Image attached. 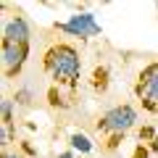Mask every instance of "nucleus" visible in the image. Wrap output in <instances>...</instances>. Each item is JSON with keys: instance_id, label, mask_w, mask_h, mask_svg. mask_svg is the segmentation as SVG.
<instances>
[{"instance_id": "f257e3e1", "label": "nucleus", "mask_w": 158, "mask_h": 158, "mask_svg": "<svg viewBox=\"0 0 158 158\" xmlns=\"http://www.w3.org/2000/svg\"><path fill=\"white\" fill-rule=\"evenodd\" d=\"M45 71L56 79L58 85L66 87H77L79 82V71H82V61H79V53L71 45H53L45 53V61H42Z\"/></svg>"}, {"instance_id": "f03ea898", "label": "nucleus", "mask_w": 158, "mask_h": 158, "mask_svg": "<svg viewBox=\"0 0 158 158\" xmlns=\"http://www.w3.org/2000/svg\"><path fill=\"white\" fill-rule=\"evenodd\" d=\"M135 121H137V113L132 106H116L100 116L98 129L106 132V135H127V129H132Z\"/></svg>"}, {"instance_id": "7ed1b4c3", "label": "nucleus", "mask_w": 158, "mask_h": 158, "mask_svg": "<svg viewBox=\"0 0 158 158\" xmlns=\"http://www.w3.org/2000/svg\"><path fill=\"white\" fill-rule=\"evenodd\" d=\"M27 56H29V42H3V69H6L8 79H13L21 71Z\"/></svg>"}, {"instance_id": "20e7f679", "label": "nucleus", "mask_w": 158, "mask_h": 158, "mask_svg": "<svg viewBox=\"0 0 158 158\" xmlns=\"http://www.w3.org/2000/svg\"><path fill=\"white\" fill-rule=\"evenodd\" d=\"M58 29L71 32L74 37H95V34H100V24L95 21L92 13H74L66 24H58Z\"/></svg>"}, {"instance_id": "39448f33", "label": "nucleus", "mask_w": 158, "mask_h": 158, "mask_svg": "<svg viewBox=\"0 0 158 158\" xmlns=\"http://www.w3.org/2000/svg\"><path fill=\"white\" fill-rule=\"evenodd\" d=\"M3 42H29V27L24 19H13L3 29Z\"/></svg>"}, {"instance_id": "423d86ee", "label": "nucleus", "mask_w": 158, "mask_h": 158, "mask_svg": "<svg viewBox=\"0 0 158 158\" xmlns=\"http://www.w3.org/2000/svg\"><path fill=\"white\" fill-rule=\"evenodd\" d=\"M135 92H137V98L142 100V106L148 111L158 113V77L153 82H148V85H142V87H135Z\"/></svg>"}, {"instance_id": "0eeeda50", "label": "nucleus", "mask_w": 158, "mask_h": 158, "mask_svg": "<svg viewBox=\"0 0 158 158\" xmlns=\"http://www.w3.org/2000/svg\"><path fill=\"white\" fill-rule=\"evenodd\" d=\"M106 87H108V69L100 66V69H95V71H92V90L103 92Z\"/></svg>"}, {"instance_id": "6e6552de", "label": "nucleus", "mask_w": 158, "mask_h": 158, "mask_svg": "<svg viewBox=\"0 0 158 158\" xmlns=\"http://www.w3.org/2000/svg\"><path fill=\"white\" fill-rule=\"evenodd\" d=\"M69 142H71V148H74V150H79V153H90L92 150L90 137H87V135H79V132H77V135H71V140H69Z\"/></svg>"}, {"instance_id": "1a4fd4ad", "label": "nucleus", "mask_w": 158, "mask_h": 158, "mask_svg": "<svg viewBox=\"0 0 158 158\" xmlns=\"http://www.w3.org/2000/svg\"><path fill=\"white\" fill-rule=\"evenodd\" d=\"M158 77V63H150V66H145L140 71V77H137V87L148 85V82H153V79Z\"/></svg>"}, {"instance_id": "9d476101", "label": "nucleus", "mask_w": 158, "mask_h": 158, "mask_svg": "<svg viewBox=\"0 0 158 158\" xmlns=\"http://www.w3.org/2000/svg\"><path fill=\"white\" fill-rule=\"evenodd\" d=\"M3 124L11 127V100H3Z\"/></svg>"}, {"instance_id": "9b49d317", "label": "nucleus", "mask_w": 158, "mask_h": 158, "mask_svg": "<svg viewBox=\"0 0 158 158\" xmlns=\"http://www.w3.org/2000/svg\"><path fill=\"white\" fill-rule=\"evenodd\" d=\"M118 142H124V135H111L108 137V150H116Z\"/></svg>"}, {"instance_id": "f8f14e48", "label": "nucleus", "mask_w": 158, "mask_h": 158, "mask_svg": "<svg viewBox=\"0 0 158 158\" xmlns=\"http://www.w3.org/2000/svg\"><path fill=\"white\" fill-rule=\"evenodd\" d=\"M145 140H156V137H153V129H150V127H142V129H140V142H145Z\"/></svg>"}, {"instance_id": "ddd939ff", "label": "nucleus", "mask_w": 158, "mask_h": 158, "mask_svg": "<svg viewBox=\"0 0 158 158\" xmlns=\"http://www.w3.org/2000/svg\"><path fill=\"white\" fill-rule=\"evenodd\" d=\"M132 158H150V156H148V148L140 142V145L135 148V156H132Z\"/></svg>"}, {"instance_id": "4468645a", "label": "nucleus", "mask_w": 158, "mask_h": 158, "mask_svg": "<svg viewBox=\"0 0 158 158\" xmlns=\"http://www.w3.org/2000/svg\"><path fill=\"white\" fill-rule=\"evenodd\" d=\"M150 150H158V137H156V140L150 142Z\"/></svg>"}, {"instance_id": "2eb2a0df", "label": "nucleus", "mask_w": 158, "mask_h": 158, "mask_svg": "<svg viewBox=\"0 0 158 158\" xmlns=\"http://www.w3.org/2000/svg\"><path fill=\"white\" fill-rule=\"evenodd\" d=\"M61 158H74V153H61Z\"/></svg>"}, {"instance_id": "dca6fc26", "label": "nucleus", "mask_w": 158, "mask_h": 158, "mask_svg": "<svg viewBox=\"0 0 158 158\" xmlns=\"http://www.w3.org/2000/svg\"><path fill=\"white\" fill-rule=\"evenodd\" d=\"M6 158H13V156H6Z\"/></svg>"}]
</instances>
